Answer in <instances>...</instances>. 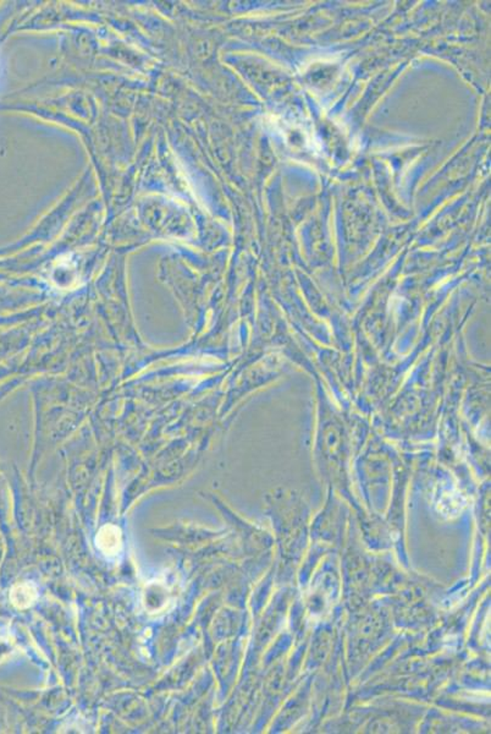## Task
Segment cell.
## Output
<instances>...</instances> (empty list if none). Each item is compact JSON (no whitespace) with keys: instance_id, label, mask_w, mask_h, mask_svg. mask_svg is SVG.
I'll use <instances>...</instances> for the list:
<instances>
[{"instance_id":"2","label":"cell","mask_w":491,"mask_h":734,"mask_svg":"<svg viewBox=\"0 0 491 734\" xmlns=\"http://www.w3.org/2000/svg\"><path fill=\"white\" fill-rule=\"evenodd\" d=\"M38 597L37 589L31 582H23L12 587L10 593V601L16 608H27L34 604Z\"/></svg>"},{"instance_id":"1","label":"cell","mask_w":491,"mask_h":734,"mask_svg":"<svg viewBox=\"0 0 491 734\" xmlns=\"http://www.w3.org/2000/svg\"><path fill=\"white\" fill-rule=\"evenodd\" d=\"M97 547L107 557H115L123 549V535L118 526L107 524L98 532Z\"/></svg>"}]
</instances>
